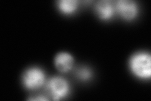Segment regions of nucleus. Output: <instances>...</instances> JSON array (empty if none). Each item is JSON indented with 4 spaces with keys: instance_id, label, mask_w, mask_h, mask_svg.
Wrapping results in <instances>:
<instances>
[{
    "instance_id": "obj_5",
    "label": "nucleus",
    "mask_w": 151,
    "mask_h": 101,
    "mask_svg": "<svg viewBox=\"0 0 151 101\" xmlns=\"http://www.w3.org/2000/svg\"><path fill=\"white\" fill-rule=\"evenodd\" d=\"M54 62L57 70L62 73H66L72 69L74 61L71 54L66 52H61L56 55Z\"/></svg>"
},
{
    "instance_id": "obj_1",
    "label": "nucleus",
    "mask_w": 151,
    "mask_h": 101,
    "mask_svg": "<svg viewBox=\"0 0 151 101\" xmlns=\"http://www.w3.org/2000/svg\"><path fill=\"white\" fill-rule=\"evenodd\" d=\"M150 60V55L148 52H138L132 56L130 61L132 73L140 78H149L151 74Z\"/></svg>"
},
{
    "instance_id": "obj_3",
    "label": "nucleus",
    "mask_w": 151,
    "mask_h": 101,
    "mask_svg": "<svg viewBox=\"0 0 151 101\" xmlns=\"http://www.w3.org/2000/svg\"><path fill=\"white\" fill-rule=\"evenodd\" d=\"M45 76L43 70L34 67L26 70L22 76V82L28 89H37L45 83Z\"/></svg>"
},
{
    "instance_id": "obj_9",
    "label": "nucleus",
    "mask_w": 151,
    "mask_h": 101,
    "mask_svg": "<svg viewBox=\"0 0 151 101\" xmlns=\"http://www.w3.org/2000/svg\"><path fill=\"white\" fill-rule=\"evenodd\" d=\"M30 100H47V99L45 98V97H37V98H34V99H30Z\"/></svg>"
},
{
    "instance_id": "obj_8",
    "label": "nucleus",
    "mask_w": 151,
    "mask_h": 101,
    "mask_svg": "<svg viewBox=\"0 0 151 101\" xmlns=\"http://www.w3.org/2000/svg\"><path fill=\"white\" fill-rule=\"evenodd\" d=\"M76 75L79 79L86 81L90 79L92 76V72L87 67H81L76 71Z\"/></svg>"
},
{
    "instance_id": "obj_6",
    "label": "nucleus",
    "mask_w": 151,
    "mask_h": 101,
    "mask_svg": "<svg viewBox=\"0 0 151 101\" xmlns=\"http://www.w3.org/2000/svg\"><path fill=\"white\" fill-rule=\"evenodd\" d=\"M95 9L98 16L103 20H109L113 17L115 10L114 4L107 0L98 1Z\"/></svg>"
},
{
    "instance_id": "obj_4",
    "label": "nucleus",
    "mask_w": 151,
    "mask_h": 101,
    "mask_svg": "<svg viewBox=\"0 0 151 101\" xmlns=\"http://www.w3.org/2000/svg\"><path fill=\"white\" fill-rule=\"evenodd\" d=\"M115 8L118 13L127 20H133L139 12L137 4L132 0H119L116 1Z\"/></svg>"
},
{
    "instance_id": "obj_2",
    "label": "nucleus",
    "mask_w": 151,
    "mask_h": 101,
    "mask_svg": "<svg viewBox=\"0 0 151 101\" xmlns=\"http://www.w3.org/2000/svg\"><path fill=\"white\" fill-rule=\"evenodd\" d=\"M46 89L53 99L57 100L67 96L69 92V85L64 78L54 76L48 81Z\"/></svg>"
},
{
    "instance_id": "obj_7",
    "label": "nucleus",
    "mask_w": 151,
    "mask_h": 101,
    "mask_svg": "<svg viewBox=\"0 0 151 101\" xmlns=\"http://www.w3.org/2000/svg\"><path fill=\"white\" fill-rule=\"evenodd\" d=\"M78 6V1L76 0H62L58 2L60 10L65 14H71L75 12Z\"/></svg>"
}]
</instances>
